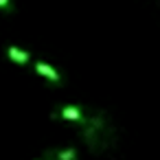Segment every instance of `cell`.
Masks as SVG:
<instances>
[{"label": "cell", "mask_w": 160, "mask_h": 160, "mask_svg": "<svg viewBox=\"0 0 160 160\" xmlns=\"http://www.w3.org/2000/svg\"><path fill=\"white\" fill-rule=\"evenodd\" d=\"M53 118H64V121H72V123H86V116L79 108L75 105H64L59 112H53L51 114Z\"/></svg>", "instance_id": "1"}, {"label": "cell", "mask_w": 160, "mask_h": 160, "mask_svg": "<svg viewBox=\"0 0 160 160\" xmlns=\"http://www.w3.org/2000/svg\"><path fill=\"white\" fill-rule=\"evenodd\" d=\"M35 70H38V75H42V77H46V79H51L53 83H59L62 81V77H59V72L53 68V66H48V64H44V62H38L35 64Z\"/></svg>", "instance_id": "2"}, {"label": "cell", "mask_w": 160, "mask_h": 160, "mask_svg": "<svg viewBox=\"0 0 160 160\" xmlns=\"http://www.w3.org/2000/svg\"><path fill=\"white\" fill-rule=\"evenodd\" d=\"M7 55H9V59H13L16 64H27L29 57H31L27 51H22V48H18V46H9V48H7Z\"/></svg>", "instance_id": "3"}, {"label": "cell", "mask_w": 160, "mask_h": 160, "mask_svg": "<svg viewBox=\"0 0 160 160\" xmlns=\"http://www.w3.org/2000/svg\"><path fill=\"white\" fill-rule=\"evenodd\" d=\"M51 160H77V151H75L72 147H70V149H59V151L53 153Z\"/></svg>", "instance_id": "4"}, {"label": "cell", "mask_w": 160, "mask_h": 160, "mask_svg": "<svg viewBox=\"0 0 160 160\" xmlns=\"http://www.w3.org/2000/svg\"><path fill=\"white\" fill-rule=\"evenodd\" d=\"M0 9H2V11H11V0H0Z\"/></svg>", "instance_id": "5"}]
</instances>
